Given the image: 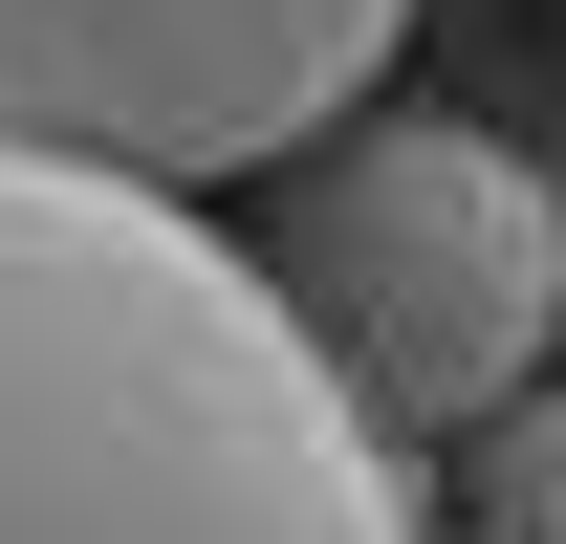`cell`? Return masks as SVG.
I'll list each match as a JSON object with an SVG mask.
<instances>
[{"label": "cell", "mask_w": 566, "mask_h": 544, "mask_svg": "<svg viewBox=\"0 0 566 544\" xmlns=\"http://www.w3.org/2000/svg\"><path fill=\"white\" fill-rule=\"evenodd\" d=\"M0 544H415L262 240L153 175L0 153Z\"/></svg>", "instance_id": "1"}, {"label": "cell", "mask_w": 566, "mask_h": 544, "mask_svg": "<svg viewBox=\"0 0 566 544\" xmlns=\"http://www.w3.org/2000/svg\"><path fill=\"white\" fill-rule=\"evenodd\" d=\"M283 305L305 348L349 370V414L415 458V436H501L566 348V218H545V153L458 132H349L305 197H283Z\"/></svg>", "instance_id": "2"}, {"label": "cell", "mask_w": 566, "mask_h": 544, "mask_svg": "<svg viewBox=\"0 0 566 544\" xmlns=\"http://www.w3.org/2000/svg\"><path fill=\"white\" fill-rule=\"evenodd\" d=\"M415 0H0V153L66 175H262L283 132H327L392 66Z\"/></svg>", "instance_id": "3"}, {"label": "cell", "mask_w": 566, "mask_h": 544, "mask_svg": "<svg viewBox=\"0 0 566 544\" xmlns=\"http://www.w3.org/2000/svg\"><path fill=\"white\" fill-rule=\"evenodd\" d=\"M480 544H566V370L480 436Z\"/></svg>", "instance_id": "4"}, {"label": "cell", "mask_w": 566, "mask_h": 544, "mask_svg": "<svg viewBox=\"0 0 566 544\" xmlns=\"http://www.w3.org/2000/svg\"><path fill=\"white\" fill-rule=\"evenodd\" d=\"M545 218H566V153H545Z\"/></svg>", "instance_id": "5"}]
</instances>
